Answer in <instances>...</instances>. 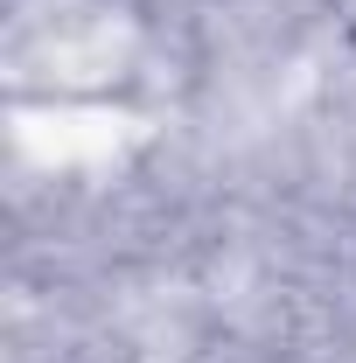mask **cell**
<instances>
[{
    "label": "cell",
    "instance_id": "cell-1",
    "mask_svg": "<svg viewBox=\"0 0 356 363\" xmlns=\"http://www.w3.org/2000/svg\"><path fill=\"white\" fill-rule=\"evenodd\" d=\"M321 14H328V21H335V35L356 49V0H321Z\"/></svg>",
    "mask_w": 356,
    "mask_h": 363
}]
</instances>
